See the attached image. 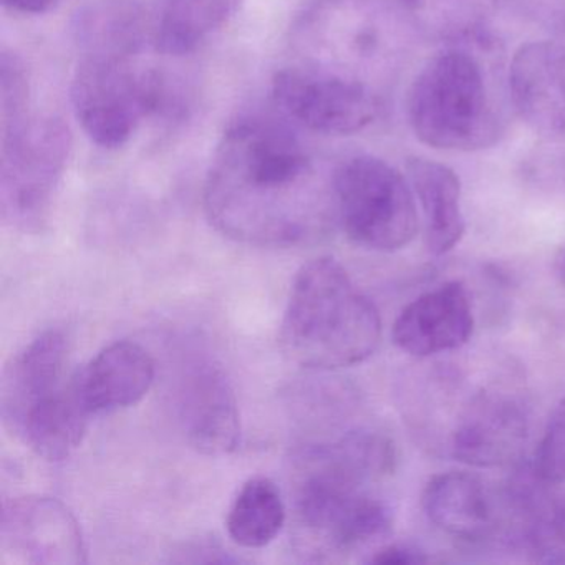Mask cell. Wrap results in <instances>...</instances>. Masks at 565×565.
I'll return each instance as SVG.
<instances>
[{
    "label": "cell",
    "instance_id": "2e32d148",
    "mask_svg": "<svg viewBox=\"0 0 565 565\" xmlns=\"http://www.w3.org/2000/svg\"><path fill=\"white\" fill-rule=\"evenodd\" d=\"M422 504L429 522L452 537L478 541L494 527V504L489 489L471 472L433 476L423 491Z\"/></svg>",
    "mask_w": 565,
    "mask_h": 565
},
{
    "label": "cell",
    "instance_id": "ba28073f",
    "mask_svg": "<svg viewBox=\"0 0 565 565\" xmlns=\"http://www.w3.org/2000/svg\"><path fill=\"white\" fill-rule=\"evenodd\" d=\"M71 97L87 137L105 150H117L134 137L143 118L160 110L167 92L160 75L137 71L130 57L84 54Z\"/></svg>",
    "mask_w": 565,
    "mask_h": 565
},
{
    "label": "cell",
    "instance_id": "d6986e66",
    "mask_svg": "<svg viewBox=\"0 0 565 565\" xmlns=\"http://www.w3.org/2000/svg\"><path fill=\"white\" fill-rule=\"evenodd\" d=\"M74 31L85 54L131 57L143 44V12L131 0H100L78 12Z\"/></svg>",
    "mask_w": 565,
    "mask_h": 565
},
{
    "label": "cell",
    "instance_id": "4fadbf2b",
    "mask_svg": "<svg viewBox=\"0 0 565 565\" xmlns=\"http://www.w3.org/2000/svg\"><path fill=\"white\" fill-rule=\"evenodd\" d=\"M475 330L471 299L459 280L443 284L405 307L393 326V342L413 356L461 349Z\"/></svg>",
    "mask_w": 565,
    "mask_h": 565
},
{
    "label": "cell",
    "instance_id": "3957f363",
    "mask_svg": "<svg viewBox=\"0 0 565 565\" xmlns=\"http://www.w3.org/2000/svg\"><path fill=\"white\" fill-rule=\"evenodd\" d=\"M373 481L345 438L307 448L296 459L294 512L303 554H345L383 537L392 512L366 491Z\"/></svg>",
    "mask_w": 565,
    "mask_h": 565
},
{
    "label": "cell",
    "instance_id": "cb8c5ba5",
    "mask_svg": "<svg viewBox=\"0 0 565 565\" xmlns=\"http://www.w3.org/2000/svg\"><path fill=\"white\" fill-rule=\"evenodd\" d=\"M370 562L382 565H413L425 564L428 562V557L423 552L406 547V545H386L375 552Z\"/></svg>",
    "mask_w": 565,
    "mask_h": 565
},
{
    "label": "cell",
    "instance_id": "d4e9b609",
    "mask_svg": "<svg viewBox=\"0 0 565 565\" xmlns=\"http://www.w3.org/2000/svg\"><path fill=\"white\" fill-rule=\"evenodd\" d=\"M2 4L19 14H44L55 4V0H2Z\"/></svg>",
    "mask_w": 565,
    "mask_h": 565
},
{
    "label": "cell",
    "instance_id": "7a4b0ae2",
    "mask_svg": "<svg viewBox=\"0 0 565 565\" xmlns=\"http://www.w3.org/2000/svg\"><path fill=\"white\" fill-rule=\"evenodd\" d=\"M382 340L375 303L332 257L297 273L280 326V345L297 365L337 370L359 365Z\"/></svg>",
    "mask_w": 565,
    "mask_h": 565
},
{
    "label": "cell",
    "instance_id": "603a6c76",
    "mask_svg": "<svg viewBox=\"0 0 565 565\" xmlns=\"http://www.w3.org/2000/svg\"><path fill=\"white\" fill-rule=\"evenodd\" d=\"M0 107L2 125L12 124L29 114L28 72L14 52L4 51L0 58Z\"/></svg>",
    "mask_w": 565,
    "mask_h": 565
},
{
    "label": "cell",
    "instance_id": "30bf717a",
    "mask_svg": "<svg viewBox=\"0 0 565 565\" xmlns=\"http://www.w3.org/2000/svg\"><path fill=\"white\" fill-rule=\"evenodd\" d=\"M87 562L84 534L71 509L47 495L4 502L0 519V564L81 565Z\"/></svg>",
    "mask_w": 565,
    "mask_h": 565
},
{
    "label": "cell",
    "instance_id": "ffe728a7",
    "mask_svg": "<svg viewBox=\"0 0 565 565\" xmlns=\"http://www.w3.org/2000/svg\"><path fill=\"white\" fill-rule=\"evenodd\" d=\"M243 0H171L154 34L157 49L167 55L196 51L239 12Z\"/></svg>",
    "mask_w": 565,
    "mask_h": 565
},
{
    "label": "cell",
    "instance_id": "8992f818",
    "mask_svg": "<svg viewBox=\"0 0 565 565\" xmlns=\"http://www.w3.org/2000/svg\"><path fill=\"white\" fill-rule=\"evenodd\" d=\"M72 150V134L54 115H31L2 125L0 213L22 233L41 231Z\"/></svg>",
    "mask_w": 565,
    "mask_h": 565
},
{
    "label": "cell",
    "instance_id": "7c38bea8",
    "mask_svg": "<svg viewBox=\"0 0 565 565\" xmlns=\"http://www.w3.org/2000/svg\"><path fill=\"white\" fill-rule=\"evenodd\" d=\"M512 107L535 134L565 137V47L529 42L512 55L508 74Z\"/></svg>",
    "mask_w": 565,
    "mask_h": 565
},
{
    "label": "cell",
    "instance_id": "9a60e30c",
    "mask_svg": "<svg viewBox=\"0 0 565 565\" xmlns=\"http://www.w3.org/2000/svg\"><path fill=\"white\" fill-rule=\"evenodd\" d=\"M525 439V416L511 399L481 396L452 433V456L491 468L511 461Z\"/></svg>",
    "mask_w": 565,
    "mask_h": 565
},
{
    "label": "cell",
    "instance_id": "6da1fadb",
    "mask_svg": "<svg viewBox=\"0 0 565 565\" xmlns=\"http://www.w3.org/2000/svg\"><path fill=\"white\" fill-rule=\"evenodd\" d=\"M332 177L323 180L302 141L267 118H241L221 138L204 186L207 220L236 243H312L337 216Z\"/></svg>",
    "mask_w": 565,
    "mask_h": 565
},
{
    "label": "cell",
    "instance_id": "52a82bcc",
    "mask_svg": "<svg viewBox=\"0 0 565 565\" xmlns=\"http://www.w3.org/2000/svg\"><path fill=\"white\" fill-rule=\"evenodd\" d=\"M337 217L356 246L395 253L415 239L419 221L412 184L370 154L343 161L333 173Z\"/></svg>",
    "mask_w": 565,
    "mask_h": 565
},
{
    "label": "cell",
    "instance_id": "277c9868",
    "mask_svg": "<svg viewBox=\"0 0 565 565\" xmlns=\"http://www.w3.org/2000/svg\"><path fill=\"white\" fill-rule=\"evenodd\" d=\"M64 333L45 332L9 363L2 380V418L9 431L45 461L67 459L84 441L90 413L68 372Z\"/></svg>",
    "mask_w": 565,
    "mask_h": 565
},
{
    "label": "cell",
    "instance_id": "ac0fdd59",
    "mask_svg": "<svg viewBox=\"0 0 565 565\" xmlns=\"http://www.w3.org/2000/svg\"><path fill=\"white\" fill-rule=\"evenodd\" d=\"M393 22L428 41L476 38L494 11L495 0H362Z\"/></svg>",
    "mask_w": 565,
    "mask_h": 565
},
{
    "label": "cell",
    "instance_id": "9c48e42d",
    "mask_svg": "<svg viewBox=\"0 0 565 565\" xmlns=\"http://www.w3.org/2000/svg\"><path fill=\"white\" fill-rule=\"evenodd\" d=\"M273 97L292 120L316 134H356L379 115V102L366 85L319 68L277 72Z\"/></svg>",
    "mask_w": 565,
    "mask_h": 565
},
{
    "label": "cell",
    "instance_id": "5b68a950",
    "mask_svg": "<svg viewBox=\"0 0 565 565\" xmlns=\"http://www.w3.org/2000/svg\"><path fill=\"white\" fill-rule=\"evenodd\" d=\"M406 114L416 138L435 150H484L502 135L484 68L462 49H448L426 62L409 87Z\"/></svg>",
    "mask_w": 565,
    "mask_h": 565
},
{
    "label": "cell",
    "instance_id": "e0dca14e",
    "mask_svg": "<svg viewBox=\"0 0 565 565\" xmlns=\"http://www.w3.org/2000/svg\"><path fill=\"white\" fill-rule=\"evenodd\" d=\"M406 173L422 207L426 247L435 256L448 254L466 231L458 174L446 164L419 157L406 161Z\"/></svg>",
    "mask_w": 565,
    "mask_h": 565
},
{
    "label": "cell",
    "instance_id": "44dd1931",
    "mask_svg": "<svg viewBox=\"0 0 565 565\" xmlns=\"http://www.w3.org/2000/svg\"><path fill=\"white\" fill-rule=\"evenodd\" d=\"M286 515V504L276 482L256 476L244 482L237 492L227 514V532L241 547H266L279 535Z\"/></svg>",
    "mask_w": 565,
    "mask_h": 565
},
{
    "label": "cell",
    "instance_id": "4316f807",
    "mask_svg": "<svg viewBox=\"0 0 565 565\" xmlns=\"http://www.w3.org/2000/svg\"><path fill=\"white\" fill-rule=\"evenodd\" d=\"M555 276H557L558 282L565 287V247L555 260Z\"/></svg>",
    "mask_w": 565,
    "mask_h": 565
},
{
    "label": "cell",
    "instance_id": "484cf974",
    "mask_svg": "<svg viewBox=\"0 0 565 565\" xmlns=\"http://www.w3.org/2000/svg\"><path fill=\"white\" fill-rule=\"evenodd\" d=\"M554 529L561 541L565 544V498L558 502L557 509H555Z\"/></svg>",
    "mask_w": 565,
    "mask_h": 565
},
{
    "label": "cell",
    "instance_id": "7402d4cb",
    "mask_svg": "<svg viewBox=\"0 0 565 565\" xmlns=\"http://www.w3.org/2000/svg\"><path fill=\"white\" fill-rule=\"evenodd\" d=\"M534 472L545 484L565 482V399L548 416L534 456Z\"/></svg>",
    "mask_w": 565,
    "mask_h": 565
},
{
    "label": "cell",
    "instance_id": "8fae6325",
    "mask_svg": "<svg viewBox=\"0 0 565 565\" xmlns=\"http://www.w3.org/2000/svg\"><path fill=\"white\" fill-rule=\"evenodd\" d=\"M178 415L188 443L203 455H227L239 445L236 395L213 362L201 360L186 370L178 388Z\"/></svg>",
    "mask_w": 565,
    "mask_h": 565
},
{
    "label": "cell",
    "instance_id": "5bb4252c",
    "mask_svg": "<svg viewBox=\"0 0 565 565\" xmlns=\"http://www.w3.org/2000/svg\"><path fill=\"white\" fill-rule=\"evenodd\" d=\"M154 376L157 365L148 350L135 342H115L77 370L78 393L90 415L117 412L140 403Z\"/></svg>",
    "mask_w": 565,
    "mask_h": 565
}]
</instances>
